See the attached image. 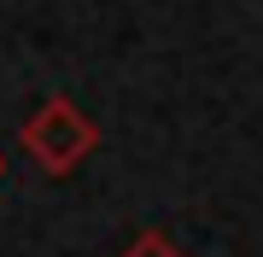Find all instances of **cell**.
I'll use <instances>...</instances> for the list:
<instances>
[{"instance_id": "cell-1", "label": "cell", "mask_w": 263, "mask_h": 257, "mask_svg": "<svg viewBox=\"0 0 263 257\" xmlns=\"http://www.w3.org/2000/svg\"><path fill=\"white\" fill-rule=\"evenodd\" d=\"M94 146H100V129H94V117L76 100H47V105H35L29 123H24V152L47 175H70Z\"/></svg>"}, {"instance_id": "cell-2", "label": "cell", "mask_w": 263, "mask_h": 257, "mask_svg": "<svg viewBox=\"0 0 263 257\" xmlns=\"http://www.w3.org/2000/svg\"><path fill=\"white\" fill-rule=\"evenodd\" d=\"M123 257H187V251H176V240H170V234H152V228H146Z\"/></svg>"}, {"instance_id": "cell-3", "label": "cell", "mask_w": 263, "mask_h": 257, "mask_svg": "<svg viewBox=\"0 0 263 257\" xmlns=\"http://www.w3.org/2000/svg\"><path fill=\"white\" fill-rule=\"evenodd\" d=\"M0 175H6V158H0Z\"/></svg>"}]
</instances>
